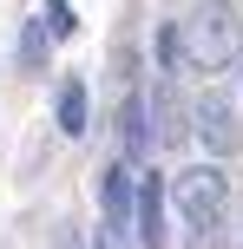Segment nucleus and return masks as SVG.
<instances>
[{"label": "nucleus", "mask_w": 243, "mask_h": 249, "mask_svg": "<svg viewBox=\"0 0 243 249\" xmlns=\"http://www.w3.org/2000/svg\"><path fill=\"white\" fill-rule=\"evenodd\" d=\"M46 20H53V33H59V39L79 33V20H73V7H66V0H46Z\"/></svg>", "instance_id": "9b49d317"}, {"label": "nucleus", "mask_w": 243, "mask_h": 249, "mask_svg": "<svg viewBox=\"0 0 243 249\" xmlns=\"http://www.w3.org/2000/svg\"><path fill=\"white\" fill-rule=\"evenodd\" d=\"M99 197H105V223H125V230H131V216H138V184H131V158H125V164H105V177H99Z\"/></svg>", "instance_id": "39448f33"}, {"label": "nucleus", "mask_w": 243, "mask_h": 249, "mask_svg": "<svg viewBox=\"0 0 243 249\" xmlns=\"http://www.w3.org/2000/svg\"><path fill=\"white\" fill-rule=\"evenodd\" d=\"M118 144H125V158L131 164H151V144H158V131H151V105L131 92L125 105H118Z\"/></svg>", "instance_id": "20e7f679"}, {"label": "nucleus", "mask_w": 243, "mask_h": 249, "mask_svg": "<svg viewBox=\"0 0 243 249\" xmlns=\"http://www.w3.org/2000/svg\"><path fill=\"white\" fill-rule=\"evenodd\" d=\"M191 249H217V223H197V236H191Z\"/></svg>", "instance_id": "f8f14e48"}, {"label": "nucleus", "mask_w": 243, "mask_h": 249, "mask_svg": "<svg viewBox=\"0 0 243 249\" xmlns=\"http://www.w3.org/2000/svg\"><path fill=\"white\" fill-rule=\"evenodd\" d=\"M151 124H158V144H184V138H191V124H184V112H178L171 79H158V86H151Z\"/></svg>", "instance_id": "0eeeda50"}, {"label": "nucleus", "mask_w": 243, "mask_h": 249, "mask_svg": "<svg viewBox=\"0 0 243 249\" xmlns=\"http://www.w3.org/2000/svg\"><path fill=\"white\" fill-rule=\"evenodd\" d=\"M53 118H59V131H66V138H86V86H79V79H66V86H59Z\"/></svg>", "instance_id": "6e6552de"}, {"label": "nucleus", "mask_w": 243, "mask_h": 249, "mask_svg": "<svg viewBox=\"0 0 243 249\" xmlns=\"http://www.w3.org/2000/svg\"><path fill=\"white\" fill-rule=\"evenodd\" d=\"M191 124H197V138H204L210 158H230V151L243 144V131H237V105L224 99V92H204V99H197V112H191Z\"/></svg>", "instance_id": "7ed1b4c3"}, {"label": "nucleus", "mask_w": 243, "mask_h": 249, "mask_svg": "<svg viewBox=\"0 0 243 249\" xmlns=\"http://www.w3.org/2000/svg\"><path fill=\"white\" fill-rule=\"evenodd\" d=\"M46 39H59V33H46V7H39L33 20L20 26V66H26V72H39V59H46Z\"/></svg>", "instance_id": "1a4fd4ad"}, {"label": "nucleus", "mask_w": 243, "mask_h": 249, "mask_svg": "<svg viewBox=\"0 0 243 249\" xmlns=\"http://www.w3.org/2000/svg\"><path fill=\"white\" fill-rule=\"evenodd\" d=\"M178 33H184V66L191 72H217V66L243 59V20L230 0H204L191 20H178Z\"/></svg>", "instance_id": "f257e3e1"}, {"label": "nucleus", "mask_w": 243, "mask_h": 249, "mask_svg": "<svg viewBox=\"0 0 243 249\" xmlns=\"http://www.w3.org/2000/svg\"><path fill=\"white\" fill-rule=\"evenodd\" d=\"M158 223H165V177H145V184H138V216H131V236H138V249H165V230H158Z\"/></svg>", "instance_id": "423d86ee"}, {"label": "nucleus", "mask_w": 243, "mask_h": 249, "mask_svg": "<svg viewBox=\"0 0 243 249\" xmlns=\"http://www.w3.org/2000/svg\"><path fill=\"white\" fill-rule=\"evenodd\" d=\"M224 203H230V184H224L217 164H197V171L178 177V210H184V223H191V230H197V223H217Z\"/></svg>", "instance_id": "f03ea898"}, {"label": "nucleus", "mask_w": 243, "mask_h": 249, "mask_svg": "<svg viewBox=\"0 0 243 249\" xmlns=\"http://www.w3.org/2000/svg\"><path fill=\"white\" fill-rule=\"evenodd\" d=\"M138 236H131L125 223H99V236H92V249H131Z\"/></svg>", "instance_id": "9d476101"}, {"label": "nucleus", "mask_w": 243, "mask_h": 249, "mask_svg": "<svg viewBox=\"0 0 243 249\" xmlns=\"http://www.w3.org/2000/svg\"><path fill=\"white\" fill-rule=\"evenodd\" d=\"M237 86H243V59H237Z\"/></svg>", "instance_id": "ddd939ff"}]
</instances>
